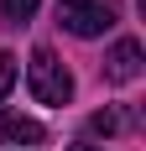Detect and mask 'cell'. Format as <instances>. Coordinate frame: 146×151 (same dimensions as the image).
<instances>
[{
    "mask_svg": "<svg viewBox=\"0 0 146 151\" xmlns=\"http://www.w3.org/2000/svg\"><path fill=\"white\" fill-rule=\"evenodd\" d=\"M26 83H31V99H37V104H68L73 99V73L58 63V52H47V47L31 52Z\"/></svg>",
    "mask_w": 146,
    "mask_h": 151,
    "instance_id": "1",
    "label": "cell"
},
{
    "mask_svg": "<svg viewBox=\"0 0 146 151\" xmlns=\"http://www.w3.org/2000/svg\"><path fill=\"white\" fill-rule=\"evenodd\" d=\"M120 21L115 0H58V26L73 37H104Z\"/></svg>",
    "mask_w": 146,
    "mask_h": 151,
    "instance_id": "2",
    "label": "cell"
},
{
    "mask_svg": "<svg viewBox=\"0 0 146 151\" xmlns=\"http://www.w3.org/2000/svg\"><path fill=\"white\" fill-rule=\"evenodd\" d=\"M104 78H110V83H136V78H141V42H136V37H120V42L104 52Z\"/></svg>",
    "mask_w": 146,
    "mask_h": 151,
    "instance_id": "3",
    "label": "cell"
},
{
    "mask_svg": "<svg viewBox=\"0 0 146 151\" xmlns=\"http://www.w3.org/2000/svg\"><path fill=\"white\" fill-rule=\"evenodd\" d=\"M47 130L31 115H0V146H42Z\"/></svg>",
    "mask_w": 146,
    "mask_h": 151,
    "instance_id": "4",
    "label": "cell"
},
{
    "mask_svg": "<svg viewBox=\"0 0 146 151\" xmlns=\"http://www.w3.org/2000/svg\"><path fill=\"white\" fill-rule=\"evenodd\" d=\"M0 16H5L11 26H21V21L37 16V0H0Z\"/></svg>",
    "mask_w": 146,
    "mask_h": 151,
    "instance_id": "5",
    "label": "cell"
},
{
    "mask_svg": "<svg viewBox=\"0 0 146 151\" xmlns=\"http://www.w3.org/2000/svg\"><path fill=\"white\" fill-rule=\"evenodd\" d=\"M89 130H99V136H115V130H120V115H115V109H99V115L89 120Z\"/></svg>",
    "mask_w": 146,
    "mask_h": 151,
    "instance_id": "6",
    "label": "cell"
},
{
    "mask_svg": "<svg viewBox=\"0 0 146 151\" xmlns=\"http://www.w3.org/2000/svg\"><path fill=\"white\" fill-rule=\"evenodd\" d=\"M11 83H16V58H11V52H0V99L11 94Z\"/></svg>",
    "mask_w": 146,
    "mask_h": 151,
    "instance_id": "7",
    "label": "cell"
},
{
    "mask_svg": "<svg viewBox=\"0 0 146 151\" xmlns=\"http://www.w3.org/2000/svg\"><path fill=\"white\" fill-rule=\"evenodd\" d=\"M68 151H99V146H68Z\"/></svg>",
    "mask_w": 146,
    "mask_h": 151,
    "instance_id": "8",
    "label": "cell"
}]
</instances>
